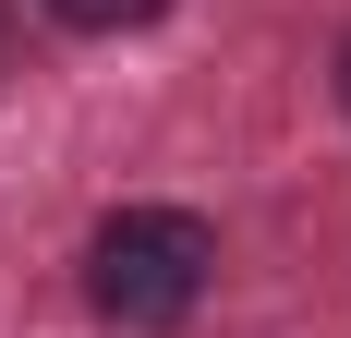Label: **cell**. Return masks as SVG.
<instances>
[{
	"instance_id": "3",
	"label": "cell",
	"mask_w": 351,
	"mask_h": 338,
	"mask_svg": "<svg viewBox=\"0 0 351 338\" xmlns=\"http://www.w3.org/2000/svg\"><path fill=\"white\" fill-rule=\"evenodd\" d=\"M339 97H351V36H339Z\"/></svg>"
},
{
	"instance_id": "2",
	"label": "cell",
	"mask_w": 351,
	"mask_h": 338,
	"mask_svg": "<svg viewBox=\"0 0 351 338\" xmlns=\"http://www.w3.org/2000/svg\"><path fill=\"white\" fill-rule=\"evenodd\" d=\"M49 25H73V36H134V25H158L170 0H36Z\"/></svg>"
},
{
	"instance_id": "1",
	"label": "cell",
	"mask_w": 351,
	"mask_h": 338,
	"mask_svg": "<svg viewBox=\"0 0 351 338\" xmlns=\"http://www.w3.org/2000/svg\"><path fill=\"white\" fill-rule=\"evenodd\" d=\"M218 278V230L194 218V205H121V218H97V242H85V302L109 314V326H182V314L206 302Z\"/></svg>"
}]
</instances>
